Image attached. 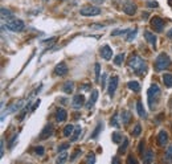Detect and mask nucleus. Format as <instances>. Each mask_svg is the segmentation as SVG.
<instances>
[{"mask_svg":"<svg viewBox=\"0 0 172 164\" xmlns=\"http://www.w3.org/2000/svg\"><path fill=\"white\" fill-rule=\"evenodd\" d=\"M44 2H48V0H44Z\"/></svg>","mask_w":172,"mask_h":164,"instance_id":"864d4df0","label":"nucleus"},{"mask_svg":"<svg viewBox=\"0 0 172 164\" xmlns=\"http://www.w3.org/2000/svg\"><path fill=\"white\" fill-rule=\"evenodd\" d=\"M33 152H35V155H37V156H42L44 152H45V150H44L42 146H37V147L33 148Z\"/></svg>","mask_w":172,"mask_h":164,"instance_id":"7c9ffc66","label":"nucleus"},{"mask_svg":"<svg viewBox=\"0 0 172 164\" xmlns=\"http://www.w3.org/2000/svg\"><path fill=\"white\" fill-rule=\"evenodd\" d=\"M122 139H123V135L120 134V132H113V142L114 143L119 144L120 142H122Z\"/></svg>","mask_w":172,"mask_h":164,"instance_id":"cd10ccee","label":"nucleus"},{"mask_svg":"<svg viewBox=\"0 0 172 164\" xmlns=\"http://www.w3.org/2000/svg\"><path fill=\"white\" fill-rule=\"evenodd\" d=\"M163 82H164L165 87H172V74L165 73L163 75Z\"/></svg>","mask_w":172,"mask_h":164,"instance_id":"412c9836","label":"nucleus"},{"mask_svg":"<svg viewBox=\"0 0 172 164\" xmlns=\"http://www.w3.org/2000/svg\"><path fill=\"white\" fill-rule=\"evenodd\" d=\"M73 131H74L73 126H72V124H68V126H65V128H64L62 134H64V136H70V135L73 134Z\"/></svg>","mask_w":172,"mask_h":164,"instance_id":"393cba45","label":"nucleus"},{"mask_svg":"<svg viewBox=\"0 0 172 164\" xmlns=\"http://www.w3.org/2000/svg\"><path fill=\"white\" fill-rule=\"evenodd\" d=\"M97 99H98V91L97 90H93L92 91V96H90V98H89L87 103H86V109L90 110L92 107L95 105V102H97Z\"/></svg>","mask_w":172,"mask_h":164,"instance_id":"4468645a","label":"nucleus"},{"mask_svg":"<svg viewBox=\"0 0 172 164\" xmlns=\"http://www.w3.org/2000/svg\"><path fill=\"white\" fill-rule=\"evenodd\" d=\"M102 128H103V123L99 122V123H98V126H97V127H95V130L93 131V134H92V139H95V138H97V136L99 135V132H101V130H102Z\"/></svg>","mask_w":172,"mask_h":164,"instance_id":"a878e982","label":"nucleus"},{"mask_svg":"<svg viewBox=\"0 0 172 164\" xmlns=\"http://www.w3.org/2000/svg\"><path fill=\"white\" fill-rule=\"evenodd\" d=\"M54 118H56L57 122H65L66 118H68V114H66V111L64 109H57L56 114H54Z\"/></svg>","mask_w":172,"mask_h":164,"instance_id":"2eb2a0df","label":"nucleus"},{"mask_svg":"<svg viewBox=\"0 0 172 164\" xmlns=\"http://www.w3.org/2000/svg\"><path fill=\"white\" fill-rule=\"evenodd\" d=\"M152 160H154V152H152L151 150H148L147 152L143 155V161L144 163H151Z\"/></svg>","mask_w":172,"mask_h":164,"instance_id":"b1692460","label":"nucleus"},{"mask_svg":"<svg viewBox=\"0 0 172 164\" xmlns=\"http://www.w3.org/2000/svg\"><path fill=\"white\" fill-rule=\"evenodd\" d=\"M82 154V151H81V148H75V151H74V154L70 156V161H74L75 159H77V157L80 156Z\"/></svg>","mask_w":172,"mask_h":164,"instance_id":"c9c22d12","label":"nucleus"},{"mask_svg":"<svg viewBox=\"0 0 172 164\" xmlns=\"http://www.w3.org/2000/svg\"><path fill=\"white\" fill-rule=\"evenodd\" d=\"M40 103H41V101H40V99H36V102H35V105H33V106H32V109H31V111H35V110L37 109V107H39V106H40Z\"/></svg>","mask_w":172,"mask_h":164,"instance_id":"a18cd8bd","label":"nucleus"},{"mask_svg":"<svg viewBox=\"0 0 172 164\" xmlns=\"http://www.w3.org/2000/svg\"><path fill=\"white\" fill-rule=\"evenodd\" d=\"M92 2H93V3H95V4H102V3L105 2V0H92Z\"/></svg>","mask_w":172,"mask_h":164,"instance_id":"8fccbe9b","label":"nucleus"},{"mask_svg":"<svg viewBox=\"0 0 172 164\" xmlns=\"http://www.w3.org/2000/svg\"><path fill=\"white\" fill-rule=\"evenodd\" d=\"M127 87H129L130 90H132V91H135V93H138L139 90H141V85L138 84L136 81H130L129 84H127Z\"/></svg>","mask_w":172,"mask_h":164,"instance_id":"aec40b11","label":"nucleus"},{"mask_svg":"<svg viewBox=\"0 0 172 164\" xmlns=\"http://www.w3.org/2000/svg\"><path fill=\"white\" fill-rule=\"evenodd\" d=\"M144 37L152 46H156V36L152 32H150V30H144Z\"/></svg>","mask_w":172,"mask_h":164,"instance_id":"dca6fc26","label":"nucleus"},{"mask_svg":"<svg viewBox=\"0 0 172 164\" xmlns=\"http://www.w3.org/2000/svg\"><path fill=\"white\" fill-rule=\"evenodd\" d=\"M73 89H74V82L73 81H66L65 84L62 85V91L66 93V94L73 93Z\"/></svg>","mask_w":172,"mask_h":164,"instance_id":"f3484780","label":"nucleus"},{"mask_svg":"<svg viewBox=\"0 0 172 164\" xmlns=\"http://www.w3.org/2000/svg\"><path fill=\"white\" fill-rule=\"evenodd\" d=\"M147 7H150V8H158L159 4H158V2H154V0H148V2H147Z\"/></svg>","mask_w":172,"mask_h":164,"instance_id":"4c0bfd02","label":"nucleus"},{"mask_svg":"<svg viewBox=\"0 0 172 164\" xmlns=\"http://www.w3.org/2000/svg\"><path fill=\"white\" fill-rule=\"evenodd\" d=\"M113 161H114V163H118V161H119V159H118V157H114Z\"/></svg>","mask_w":172,"mask_h":164,"instance_id":"603ef678","label":"nucleus"},{"mask_svg":"<svg viewBox=\"0 0 172 164\" xmlns=\"http://www.w3.org/2000/svg\"><path fill=\"white\" fill-rule=\"evenodd\" d=\"M16 139H17V134H15V135H14V136H12L11 139H9V143H8V147H9V148L14 147V144H15Z\"/></svg>","mask_w":172,"mask_h":164,"instance_id":"a19ab883","label":"nucleus"},{"mask_svg":"<svg viewBox=\"0 0 172 164\" xmlns=\"http://www.w3.org/2000/svg\"><path fill=\"white\" fill-rule=\"evenodd\" d=\"M69 147H70V143H64V144H61V146L58 147V154H60V152H62V151L68 150Z\"/></svg>","mask_w":172,"mask_h":164,"instance_id":"58836bf2","label":"nucleus"},{"mask_svg":"<svg viewBox=\"0 0 172 164\" xmlns=\"http://www.w3.org/2000/svg\"><path fill=\"white\" fill-rule=\"evenodd\" d=\"M127 163H130V164H136L138 161H136V159L134 156H129L127 157Z\"/></svg>","mask_w":172,"mask_h":164,"instance_id":"49530a36","label":"nucleus"},{"mask_svg":"<svg viewBox=\"0 0 172 164\" xmlns=\"http://www.w3.org/2000/svg\"><path fill=\"white\" fill-rule=\"evenodd\" d=\"M81 131H82V128H81V126H77V127L74 128V131H73V134H72V136H70V142H75L78 139V136L81 135Z\"/></svg>","mask_w":172,"mask_h":164,"instance_id":"5701e85b","label":"nucleus"},{"mask_svg":"<svg viewBox=\"0 0 172 164\" xmlns=\"http://www.w3.org/2000/svg\"><path fill=\"white\" fill-rule=\"evenodd\" d=\"M86 161L87 163H95V156H94V154L93 152H90L87 155V157H86Z\"/></svg>","mask_w":172,"mask_h":164,"instance_id":"ea45409f","label":"nucleus"},{"mask_svg":"<svg viewBox=\"0 0 172 164\" xmlns=\"http://www.w3.org/2000/svg\"><path fill=\"white\" fill-rule=\"evenodd\" d=\"M23 106V101H16V102H14L12 105H9L8 107H7V112H14V111H17L20 107Z\"/></svg>","mask_w":172,"mask_h":164,"instance_id":"a211bd4d","label":"nucleus"},{"mask_svg":"<svg viewBox=\"0 0 172 164\" xmlns=\"http://www.w3.org/2000/svg\"><path fill=\"white\" fill-rule=\"evenodd\" d=\"M171 66V58L168 57V54H165V53H160L158 56V58L155 61V70L156 72H163L165 70V69H168Z\"/></svg>","mask_w":172,"mask_h":164,"instance_id":"7ed1b4c3","label":"nucleus"},{"mask_svg":"<svg viewBox=\"0 0 172 164\" xmlns=\"http://www.w3.org/2000/svg\"><path fill=\"white\" fill-rule=\"evenodd\" d=\"M80 14L82 16H86V17H90V16H97L101 14V9L98 7H95V5H85V7H82Z\"/></svg>","mask_w":172,"mask_h":164,"instance_id":"39448f33","label":"nucleus"},{"mask_svg":"<svg viewBox=\"0 0 172 164\" xmlns=\"http://www.w3.org/2000/svg\"><path fill=\"white\" fill-rule=\"evenodd\" d=\"M129 66L132 69V72L138 74V75H144L146 72H147V65H146L144 60L138 54H132L129 58Z\"/></svg>","mask_w":172,"mask_h":164,"instance_id":"f257e3e1","label":"nucleus"},{"mask_svg":"<svg viewBox=\"0 0 172 164\" xmlns=\"http://www.w3.org/2000/svg\"><path fill=\"white\" fill-rule=\"evenodd\" d=\"M143 146H144V140H141V142H139V147H138V150H139V154H141L142 156L144 155V154H143Z\"/></svg>","mask_w":172,"mask_h":164,"instance_id":"37998d69","label":"nucleus"},{"mask_svg":"<svg viewBox=\"0 0 172 164\" xmlns=\"http://www.w3.org/2000/svg\"><path fill=\"white\" fill-rule=\"evenodd\" d=\"M142 16H143V19H147V17H148V14H144V12H143Z\"/></svg>","mask_w":172,"mask_h":164,"instance_id":"3c124183","label":"nucleus"},{"mask_svg":"<svg viewBox=\"0 0 172 164\" xmlns=\"http://www.w3.org/2000/svg\"><path fill=\"white\" fill-rule=\"evenodd\" d=\"M52 135H53V126L48 123V124L45 126V127L42 128V131H41V134H40L39 138H40L41 140H44V139H48V138H49V136H52Z\"/></svg>","mask_w":172,"mask_h":164,"instance_id":"9d476101","label":"nucleus"},{"mask_svg":"<svg viewBox=\"0 0 172 164\" xmlns=\"http://www.w3.org/2000/svg\"><path fill=\"white\" fill-rule=\"evenodd\" d=\"M159 97H160V89H159V86L156 84L151 85L150 89L147 90V101H148V106L151 110H154Z\"/></svg>","mask_w":172,"mask_h":164,"instance_id":"f03ea898","label":"nucleus"},{"mask_svg":"<svg viewBox=\"0 0 172 164\" xmlns=\"http://www.w3.org/2000/svg\"><path fill=\"white\" fill-rule=\"evenodd\" d=\"M130 30L129 29H117V30H113L111 32V36H118V35H126L129 33Z\"/></svg>","mask_w":172,"mask_h":164,"instance_id":"72a5a7b5","label":"nucleus"},{"mask_svg":"<svg viewBox=\"0 0 172 164\" xmlns=\"http://www.w3.org/2000/svg\"><path fill=\"white\" fill-rule=\"evenodd\" d=\"M150 23H151V27L154 28L156 32H163V28H164V20H163V19L155 16V17L151 19Z\"/></svg>","mask_w":172,"mask_h":164,"instance_id":"0eeeda50","label":"nucleus"},{"mask_svg":"<svg viewBox=\"0 0 172 164\" xmlns=\"http://www.w3.org/2000/svg\"><path fill=\"white\" fill-rule=\"evenodd\" d=\"M123 12L127 15H134L136 12V5L134 2H126V4L123 5Z\"/></svg>","mask_w":172,"mask_h":164,"instance_id":"f8f14e48","label":"nucleus"},{"mask_svg":"<svg viewBox=\"0 0 172 164\" xmlns=\"http://www.w3.org/2000/svg\"><path fill=\"white\" fill-rule=\"evenodd\" d=\"M66 160H68V154L62 151V152H60V156L57 157V163H58V164H64Z\"/></svg>","mask_w":172,"mask_h":164,"instance_id":"c756f323","label":"nucleus"},{"mask_svg":"<svg viewBox=\"0 0 172 164\" xmlns=\"http://www.w3.org/2000/svg\"><path fill=\"white\" fill-rule=\"evenodd\" d=\"M99 54L102 56V58H103V60L109 61L113 57V49L109 45H103L101 48V50H99Z\"/></svg>","mask_w":172,"mask_h":164,"instance_id":"1a4fd4ad","label":"nucleus"},{"mask_svg":"<svg viewBox=\"0 0 172 164\" xmlns=\"http://www.w3.org/2000/svg\"><path fill=\"white\" fill-rule=\"evenodd\" d=\"M167 154H168V156L172 159V146H171V147H168V150H167Z\"/></svg>","mask_w":172,"mask_h":164,"instance_id":"de8ad7c7","label":"nucleus"},{"mask_svg":"<svg viewBox=\"0 0 172 164\" xmlns=\"http://www.w3.org/2000/svg\"><path fill=\"white\" fill-rule=\"evenodd\" d=\"M12 17H14V15H12V12L9 11V9H7V8H2V19H7V20H8V19H12Z\"/></svg>","mask_w":172,"mask_h":164,"instance_id":"bb28decb","label":"nucleus"},{"mask_svg":"<svg viewBox=\"0 0 172 164\" xmlns=\"http://www.w3.org/2000/svg\"><path fill=\"white\" fill-rule=\"evenodd\" d=\"M136 30H138V29H132V30H130V32H129V35H127V41H132L134 39H135Z\"/></svg>","mask_w":172,"mask_h":164,"instance_id":"e433bc0d","label":"nucleus"},{"mask_svg":"<svg viewBox=\"0 0 172 164\" xmlns=\"http://www.w3.org/2000/svg\"><path fill=\"white\" fill-rule=\"evenodd\" d=\"M131 134H132V136H139V135L142 134V126L139 124V123H136L135 127L132 128V132H131Z\"/></svg>","mask_w":172,"mask_h":164,"instance_id":"c85d7f7f","label":"nucleus"},{"mask_svg":"<svg viewBox=\"0 0 172 164\" xmlns=\"http://www.w3.org/2000/svg\"><path fill=\"white\" fill-rule=\"evenodd\" d=\"M95 75H97V79L99 78V73H101V65L99 64H95Z\"/></svg>","mask_w":172,"mask_h":164,"instance_id":"c03bdc74","label":"nucleus"},{"mask_svg":"<svg viewBox=\"0 0 172 164\" xmlns=\"http://www.w3.org/2000/svg\"><path fill=\"white\" fill-rule=\"evenodd\" d=\"M118 75H113L109 81V86H107V93H109V96L113 98L114 94L117 91V87H118Z\"/></svg>","mask_w":172,"mask_h":164,"instance_id":"423d86ee","label":"nucleus"},{"mask_svg":"<svg viewBox=\"0 0 172 164\" xmlns=\"http://www.w3.org/2000/svg\"><path fill=\"white\" fill-rule=\"evenodd\" d=\"M120 118H122L123 124H129V122L131 121V112L127 111V110H123L120 112Z\"/></svg>","mask_w":172,"mask_h":164,"instance_id":"6ab92c4d","label":"nucleus"},{"mask_svg":"<svg viewBox=\"0 0 172 164\" xmlns=\"http://www.w3.org/2000/svg\"><path fill=\"white\" fill-rule=\"evenodd\" d=\"M84 105H85V97L82 96V94H77V96L73 98L72 106L74 107V109H81Z\"/></svg>","mask_w":172,"mask_h":164,"instance_id":"9b49d317","label":"nucleus"},{"mask_svg":"<svg viewBox=\"0 0 172 164\" xmlns=\"http://www.w3.org/2000/svg\"><path fill=\"white\" fill-rule=\"evenodd\" d=\"M68 72H69L68 65L64 61H61L60 64H57L56 68H54V74L58 75V77H64L65 74H68Z\"/></svg>","mask_w":172,"mask_h":164,"instance_id":"6e6552de","label":"nucleus"},{"mask_svg":"<svg viewBox=\"0 0 172 164\" xmlns=\"http://www.w3.org/2000/svg\"><path fill=\"white\" fill-rule=\"evenodd\" d=\"M167 142H168V134L165 132L164 130H162L158 134V144L160 147H163V146H165L167 144Z\"/></svg>","mask_w":172,"mask_h":164,"instance_id":"ddd939ff","label":"nucleus"},{"mask_svg":"<svg viewBox=\"0 0 172 164\" xmlns=\"http://www.w3.org/2000/svg\"><path fill=\"white\" fill-rule=\"evenodd\" d=\"M127 146H129V139H127V138H125V139H123V144H122V146L119 147V150H118V154H122L123 151L127 148Z\"/></svg>","mask_w":172,"mask_h":164,"instance_id":"f704fd0d","label":"nucleus"},{"mask_svg":"<svg viewBox=\"0 0 172 164\" xmlns=\"http://www.w3.org/2000/svg\"><path fill=\"white\" fill-rule=\"evenodd\" d=\"M167 37H168L169 40H172V29H169L168 32H167Z\"/></svg>","mask_w":172,"mask_h":164,"instance_id":"09e8293b","label":"nucleus"},{"mask_svg":"<svg viewBox=\"0 0 172 164\" xmlns=\"http://www.w3.org/2000/svg\"><path fill=\"white\" fill-rule=\"evenodd\" d=\"M4 27H7V29L12 30V32H21V30H24L25 25H24V23L20 20V19L12 17V19H8Z\"/></svg>","mask_w":172,"mask_h":164,"instance_id":"20e7f679","label":"nucleus"},{"mask_svg":"<svg viewBox=\"0 0 172 164\" xmlns=\"http://www.w3.org/2000/svg\"><path fill=\"white\" fill-rule=\"evenodd\" d=\"M110 124L114 126V127H117V128L119 127V123H118V114H117V112L111 117V119H110Z\"/></svg>","mask_w":172,"mask_h":164,"instance_id":"473e14b6","label":"nucleus"},{"mask_svg":"<svg viewBox=\"0 0 172 164\" xmlns=\"http://www.w3.org/2000/svg\"><path fill=\"white\" fill-rule=\"evenodd\" d=\"M106 78H107V74L103 73V74H102V81H101V86H102V89H103L105 85H106Z\"/></svg>","mask_w":172,"mask_h":164,"instance_id":"79ce46f5","label":"nucleus"},{"mask_svg":"<svg viewBox=\"0 0 172 164\" xmlns=\"http://www.w3.org/2000/svg\"><path fill=\"white\" fill-rule=\"evenodd\" d=\"M123 58H125V54L123 53H120V54H118L115 58H114V64L115 65H122V62H123Z\"/></svg>","mask_w":172,"mask_h":164,"instance_id":"2f4dec72","label":"nucleus"},{"mask_svg":"<svg viewBox=\"0 0 172 164\" xmlns=\"http://www.w3.org/2000/svg\"><path fill=\"white\" fill-rule=\"evenodd\" d=\"M136 111H138L139 117H142V118L147 117V114H146V111H144V109H143V103L141 102V101H138V102H136Z\"/></svg>","mask_w":172,"mask_h":164,"instance_id":"4be33fe9","label":"nucleus"}]
</instances>
